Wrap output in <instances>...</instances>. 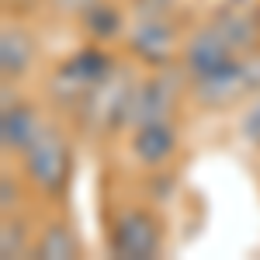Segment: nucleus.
I'll return each instance as SVG.
<instances>
[{
    "label": "nucleus",
    "mask_w": 260,
    "mask_h": 260,
    "mask_svg": "<svg viewBox=\"0 0 260 260\" xmlns=\"http://www.w3.org/2000/svg\"><path fill=\"white\" fill-rule=\"evenodd\" d=\"M24 167L39 187L62 191V184L70 177V153H66V142L56 128H42L35 136V142L24 149Z\"/></svg>",
    "instance_id": "obj_1"
},
{
    "label": "nucleus",
    "mask_w": 260,
    "mask_h": 260,
    "mask_svg": "<svg viewBox=\"0 0 260 260\" xmlns=\"http://www.w3.org/2000/svg\"><path fill=\"white\" fill-rule=\"evenodd\" d=\"M246 90H260V59H233L215 73L198 77V101L212 108H222Z\"/></svg>",
    "instance_id": "obj_2"
},
{
    "label": "nucleus",
    "mask_w": 260,
    "mask_h": 260,
    "mask_svg": "<svg viewBox=\"0 0 260 260\" xmlns=\"http://www.w3.org/2000/svg\"><path fill=\"white\" fill-rule=\"evenodd\" d=\"M111 246H115L118 257H128V260L156 257L160 253V225L149 212H128L115 225Z\"/></svg>",
    "instance_id": "obj_3"
},
{
    "label": "nucleus",
    "mask_w": 260,
    "mask_h": 260,
    "mask_svg": "<svg viewBox=\"0 0 260 260\" xmlns=\"http://www.w3.org/2000/svg\"><path fill=\"white\" fill-rule=\"evenodd\" d=\"M233 52H236V49L229 45V39L212 24V28H205V31H198V35L191 39L184 62H187V70H191L194 77H208V73L222 70L225 62H233Z\"/></svg>",
    "instance_id": "obj_4"
},
{
    "label": "nucleus",
    "mask_w": 260,
    "mask_h": 260,
    "mask_svg": "<svg viewBox=\"0 0 260 260\" xmlns=\"http://www.w3.org/2000/svg\"><path fill=\"white\" fill-rule=\"evenodd\" d=\"M83 98H87L90 115H98V118H104L108 125H115L118 118H125L132 90L125 87V77H118V73H108V77H104L101 83H94V87H90Z\"/></svg>",
    "instance_id": "obj_5"
},
{
    "label": "nucleus",
    "mask_w": 260,
    "mask_h": 260,
    "mask_svg": "<svg viewBox=\"0 0 260 260\" xmlns=\"http://www.w3.org/2000/svg\"><path fill=\"white\" fill-rule=\"evenodd\" d=\"M170 101H174V90H170V83H163V80L142 83L139 90H132V98H128V111H125V118L136 121V125L163 121L167 108H170Z\"/></svg>",
    "instance_id": "obj_6"
},
{
    "label": "nucleus",
    "mask_w": 260,
    "mask_h": 260,
    "mask_svg": "<svg viewBox=\"0 0 260 260\" xmlns=\"http://www.w3.org/2000/svg\"><path fill=\"white\" fill-rule=\"evenodd\" d=\"M42 132L39 118H35V111L31 108H24V104H7L4 108V121H0V139H4V149L7 153H24L35 136Z\"/></svg>",
    "instance_id": "obj_7"
},
{
    "label": "nucleus",
    "mask_w": 260,
    "mask_h": 260,
    "mask_svg": "<svg viewBox=\"0 0 260 260\" xmlns=\"http://www.w3.org/2000/svg\"><path fill=\"white\" fill-rule=\"evenodd\" d=\"M174 146H177V136L167 121H149V125H139L136 139H132V149L142 163L156 167L163 163L167 156H174Z\"/></svg>",
    "instance_id": "obj_8"
},
{
    "label": "nucleus",
    "mask_w": 260,
    "mask_h": 260,
    "mask_svg": "<svg viewBox=\"0 0 260 260\" xmlns=\"http://www.w3.org/2000/svg\"><path fill=\"white\" fill-rule=\"evenodd\" d=\"M31 56H35L31 39L21 28H4V35H0V70H4V77H21L28 70Z\"/></svg>",
    "instance_id": "obj_9"
},
{
    "label": "nucleus",
    "mask_w": 260,
    "mask_h": 260,
    "mask_svg": "<svg viewBox=\"0 0 260 260\" xmlns=\"http://www.w3.org/2000/svg\"><path fill=\"white\" fill-rule=\"evenodd\" d=\"M215 28L229 39V45H233L236 52H240V49H250V45H257V35H260L257 18L246 14L243 7H229V11H222L219 18H215Z\"/></svg>",
    "instance_id": "obj_10"
},
{
    "label": "nucleus",
    "mask_w": 260,
    "mask_h": 260,
    "mask_svg": "<svg viewBox=\"0 0 260 260\" xmlns=\"http://www.w3.org/2000/svg\"><path fill=\"white\" fill-rule=\"evenodd\" d=\"M132 49L139 56H146V59L163 62L174 52V31L167 24H160V21H146V24L136 28V35H132Z\"/></svg>",
    "instance_id": "obj_11"
},
{
    "label": "nucleus",
    "mask_w": 260,
    "mask_h": 260,
    "mask_svg": "<svg viewBox=\"0 0 260 260\" xmlns=\"http://www.w3.org/2000/svg\"><path fill=\"white\" fill-rule=\"evenodd\" d=\"M83 24L98 39H115L118 28H121V18H118V11L108 7V4H87L83 7Z\"/></svg>",
    "instance_id": "obj_12"
},
{
    "label": "nucleus",
    "mask_w": 260,
    "mask_h": 260,
    "mask_svg": "<svg viewBox=\"0 0 260 260\" xmlns=\"http://www.w3.org/2000/svg\"><path fill=\"white\" fill-rule=\"evenodd\" d=\"M77 253V243L70 236V229L66 225H52V229H45V236L39 243V257L45 260H70Z\"/></svg>",
    "instance_id": "obj_13"
},
{
    "label": "nucleus",
    "mask_w": 260,
    "mask_h": 260,
    "mask_svg": "<svg viewBox=\"0 0 260 260\" xmlns=\"http://www.w3.org/2000/svg\"><path fill=\"white\" fill-rule=\"evenodd\" d=\"M21 246H24V229L18 222H4V229H0V253L4 257H18Z\"/></svg>",
    "instance_id": "obj_14"
},
{
    "label": "nucleus",
    "mask_w": 260,
    "mask_h": 260,
    "mask_svg": "<svg viewBox=\"0 0 260 260\" xmlns=\"http://www.w3.org/2000/svg\"><path fill=\"white\" fill-rule=\"evenodd\" d=\"M243 136L260 146V98H257V104L246 111V118H243Z\"/></svg>",
    "instance_id": "obj_15"
},
{
    "label": "nucleus",
    "mask_w": 260,
    "mask_h": 260,
    "mask_svg": "<svg viewBox=\"0 0 260 260\" xmlns=\"http://www.w3.org/2000/svg\"><path fill=\"white\" fill-rule=\"evenodd\" d=\"M56 4H59L62 11H70V7L77 11V7H87V4H94V0H56Z\"/></svg>",
    "instance_id": "obj_16"
},
{
    "label": "nucleus",
    "mask_w": 260,
    "mask_h": 260,
    "mask_svg": "<svg viewBox=\"0 0 260 260\" xmlns=\"http://www.w3.org/2000/svg\"><path fill=\"white\" fill-rule=\"evenodd\" d=\"M0 191H4V208H11V177H4V184H0Z\"/></svg>",
    "instance_id": "obj_17"
},
{
    "label": "nucleus",
    "mask_w": 260,
    "mask_h": 260,
    "mask_svg": "<svg viewBox=\"0 0 260 260\" xmlns=\"http://www.w3.org/2000/svg\"><path fill=\"white\" fill-rule=\"evenodd\" d=\"M18 4H28V0H18Z\"/></svg>",
    "instance_id": "obj_18"
}]
</instances>
